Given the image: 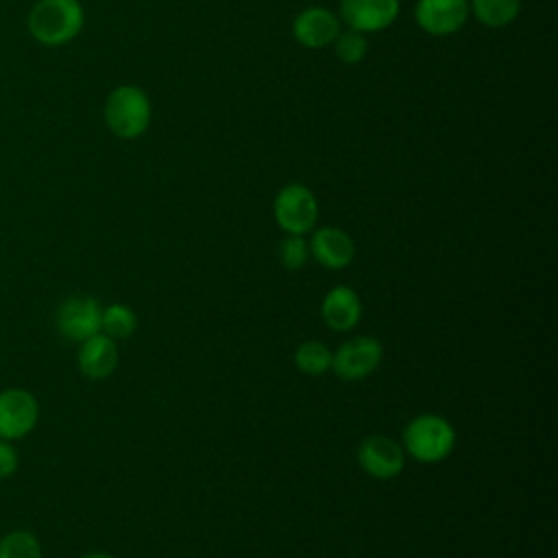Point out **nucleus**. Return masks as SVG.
I'll return each instance as SVG.
<instances>
[{
	"instance_id": "dca6fc26",
	"label": "nucleus",
	"mask_w": 558,
	"mask_h": 558,
	"mask_svg": "<svg viewBox=\"0 0 558 558\" xmlns=\"http://www.w3.org/2000/svg\"><path fill=\"white\" fill-rule=\"evenodd\" d=\"M331 357H333V351L320 340H305L294 351L296 368L312 377H318L331 371Z\"/></svg>"
},
{
	"instance_id": "412c9836",
	"label": "nucleus",
	"mask_w": 558,
	"mask_h": 558,
	"mask_svg": "<svg viewBox=\"0 0 558 558\" xmlns=\"http://www.w3.org/2000/svg\"><path fill=\"white\" fill-rule=\"evenodd\" d=\"M17 464H20L17 449L11 445V440H2L0 438V480L13 475Z\"/></svg>"
},
{
	"instance_id": "6ab92c4d",
	"label": "nucleus",
	"mask_w": 558,
	"mask_h": 558,
	"mask_svg": "<svg viewBox=\"0 0 558 558\" xmlns=\"http://www.w3.org/2000/svg\"><path fill=\"white\" fill-rule=\"evenodd\" d=\"M331 46H333L336 57H338L342 63H347V65L360 63V61L366 57V50H368V41H366L364 33L353 31V28L340 31Z\"/></svg>"
},
{
	"instance_id": "2eb2a0df",
	"label": "nucleus",
	"mask_w": 558,
	"mask_h": 558,
	"mask_svg": "<svg viewBox=\"0 0 558 558\" xmlns=\"http://www.w3.org/2000/svg\"><path fill=\"white\" fill-rule=\"evenodd\" d=\"M475 20L488 28H501L519 17L521 0H469Z\"/></svg>"
},
{
	"instance_id": "aec40b11",
	"label": "nucleus",
	"mask_w": 558,
	"mask_h": 558,
	"mask_svg": "<svg viewBox=\"0 0 558 558\" xmlns=\"http://www.w3.org/2000/svg\"><path fill=\"white\" fill-rule=\"evenodd\" d=\"M277 255L281 259V264L288 268V270H299L305 266L307 257H310V246L305 242L303 235H286L281 242H279V248H277Z\"/></svg>"
},
{
	"instance_id": "f257e3e1",
	"label": "nucleus",
	"mask_w": 558,
	"mask_h": 558,
	"mask_svg": "<svg viewBox=\"0 0 558 558\" xmlns=\"http://www.w3.org/2000/svg\"><path fill=\"white\" fill-rule=\"evenodd\" d=\"M85 22L78 0H37L28 13L26 26L35 41L44 46H63L72 41Z\"/></svg>"
},
{
	"instance_id": "6e6552de",
	"label": "nucleus",
	"mask_w": 558,
	"mask_h": 558,
	"mask_svg": "<svg viewBox=\"0 0 558 558\" xmlns=\"http://www.w3.org/2000/svg\"><path fill=\"white\" fill-rule=\"evenodd\" d=\"M469 15V0H418L414 7L418 28L434 37L458 33L466 24Z\"/></svg>"
},
{
	"instance_id": "9d476101",
	"label": "nucleus",
	"mask_w": 558,
	"mask_h": 558,
	"mask_svg": "<svg viewBox=\"0 0 558 558\" xmlns=\"http://www.w3.org/2000/svg\"><path fill=\"white\" fill-rule=\"evenodd\" d=\"M399 15V0H340L338 17L347 28L377 33L388 28Z\"/></svg>"
},
{
	"instance_id": "1a4fd4ad",
	"label": "nucleus",
	"mask_w": 558,
	"mask_h": 558,
	"mask_svg": "<svg viewBox=\"0 0 558 558\" xmlns=\"http://www.w3.org/2000/svg\"><path fill=\"white\" fill-rule=\"evenodd\" d=\"M102 307L92 296H70L57 310V329L65 340L83 342L100 331Z\"/></svg>"
},
{
	"instance_id": "ddd939ff",
	"label": "nucleus",
	"mask_w": 558,
	"mask_h": 558,
	"mask_svg": "<svg viewBox=\"0 0 558 558\" xmlns=\"http://www.w3.org/2000/svg\"><path fill=\"white\" fill-rule=\"evenodd\" d=\"M320 318L331 331H351L362 318V301L357 292L349 286L327 290L320 301Z\"/></svg>"
},
{
	"instance_id": "a211bd4d",
	"label": "nucleus",
	"mask_w": 558,
	"mask_h": 558,
	"mask_svg": "<svg viewBox=\"0 0 558 558\" xmlns=\"http://www.w3.org/2000/svg\"><path fill=\"white\" fill-rule=\"evenodd\" d=\"M0 558H44L41 543L28 530H13L0 538Z\"/></svg>"
},
{
	"instance_id": "f3484780",
	"label": "nucleus",
	"mask_w": 558,
	"mask_h": 558,
	"mask_svg": "<svg viewBox=\"0 0 558 558\" xmlns=\"http://www.w3.org/2000/svg\"><path fill=\"white\" fill-rule=\"evenodd\" d=\"M137 329V314L124 305V303H111L107 307H102V316H100V331L109 338L124 340L129 336H133Z\"/></svg>"
},
{
	"instance_id": "0eeeda50",
	"label": "nucleus",
	"mask_w": 558,
	"mask_h": 558,
	"mask_svg": "<svg viewBox=\"0 0 558 558\" xmlns=\"http://www.w3.org/2000/svg\"><path fill=\"white\" fill-rule=\"evenodd\" d=\"M39 418V403L26 388H7L0 392V438L17 440L33 432Z\"/></svg>"
},
{
	"instance_id": "4468645a",
	"label": "nucleus",
	"mask_w": 558,
	"mask_h": 558,
	"mask_svg": "<svg viewBox=\"0 0 558 558\" xmlns=\"http://www.w3.org/2000/svg\"><path fill=\"white\" fill-rule=\"evenodd\" d=\"M78 371L87 379H107L118 366V342L102 331L78 342Z\"/></svg>"
},
{
	"instance_id": "4be33fe9",
	"label": "nucleus",
	"mask_w": 558,
	"mask_h": 558,
	"mask_svg": "<svg viewBox=\"0 0 558 558\" xmlns=\"http://www.w3.org/2000/svg\"><path fill=\"white\" fill-rule=\"evenodd\" d=\"M81 558H116V556L105 554V551H89V554H85V556H81Z\"/></svg>"
},
{
	"instance_id": "9b49d317",
	"label": "nucleus",
	"mask_w": 558,
	"mask_h": 558,
	"mask_svg": "<svg viewBox=\"0 0 558 558\" xmlns=\"http://www.w3.org/2000/svg\"><path fill=\"white\" fill-rule=\"evenodd\" d=\"M340 17L327 7H307L301 13H296L292 22V37L303 46V48H325L331 46L333 39L338 37L340 28Z\"/></svg>"
},
{
	"instance_id": "423d86ee",
	"label": "nucleus",
	"mask_w": 558,
	"mask_h": 558,
	"mask_svg": "<svg viewBox=\"0 0 558 558\" xmlns=\"http://www.w3.org/2000/svg\"><path fill=\"white\" fill-rule=\"evenodd\" d=\"M357 464L375 480H392L405 466V451L395 438L371 434L357 445Z\"/></svg>"
},
{
	"instance_id": "20e7f679",
	"label": "nucleus",
	"mask_w": 558,
	"mask_h": 558,
	"mask_svg": "<svg viewBox=\"0 0 558 558\" xmlns=\"http://www.w3.org/2000/svg\"><path fill=\"white\" fill-rule=\"evenodd\" d=\"M272 216L288 235H305L318 220V201L307 185L288 183L272 201Z\"/></svg>"
},
{
	"instance_id": "7ed1b4c3",
	"label": "nucleus",
	"mask_w": 558,
	"mask_h": 558,
	"mask_svg": "<svg viewBox=\"0 0 558 558\" xmlns=\"http://www.w3.org/2000/svg\"><path fill=\"white\" fill-rule=\"evenodd\" d=\"M105 124L120 140L140 137L153 118V107L146 92L137 85H118L105 100Z\"/></svg>"
},
{
	"instance_id": "39448f33",
	"label": "nucleus",
	"mask_w": 558,
	"mask_h": 558,
	"mask_svg": "<svg viewBox=\"0 0 558 558\" xmlns=\"http://www.w3.org/2000/svg\"><path fill=\"white\" fill-rule=\"evenodd\" d=\"M381 342L373 336H355L342 342L331 357V371L342 381H357L368 377L381 362Z\"/></svg>"
},
{
	"instance_id": "f8f14e48",
	"label": "nucleus",
	"mask_w": 558,
	"mask_h": 558,
	"mask_svg": "<svg viewBox=\"0 0 558 558\" xmlns=\"http://www.w3.org/2000/svg\"><path fill=\"white\" fill-rule=\"evenodd\" d=\"M310 255L329 270L347 268L355 257V242L353 238L340 227H320L312 233Z\"/></svg>"
},
{
	"instance_id": "f03ea898",
	"label": "nucleus",
	"mask_w": 558,
	"mask_h": 558,
	"mask_svg": "<svg viewBox=\"0 0 558 558\" xmlns=\"http://www.w3.org/2000/svg\"><path fill=\"white\" fill-rule=\"evenodd\" d=\"M401 447L408 456L423 464H434L445 460L456 447L453 425L438 414H418L405 427L401 436Z\"/></svg>"
}]
</instances>
